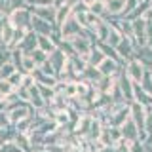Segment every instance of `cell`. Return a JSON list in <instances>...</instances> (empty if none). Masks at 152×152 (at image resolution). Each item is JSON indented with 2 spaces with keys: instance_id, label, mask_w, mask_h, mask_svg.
<instances>
[{
  "instance_id": "f1b7e54d",
  "label": "cell",
  "mask_w": 152,
  "mask_h": 152,
  "mask_svg": "<svg viewBox=\"0 0 152 152\" xmlns=\"http://www.w3.org/2000/svg\"><path fill=\"white\" fill-rule=\"evenodd\" d=\"M150 2H152V0H150Z\"/></svg>"
},
{
  "instance_id": "6da1fadb",
  "label": "cell",
  "mask_w": 152,
  "mask_h": 152,
  "mask_svg": "<svg viewBox=\"0 0 152 152\" xmlns=\"http://www.w3.org/2000/svg\"><path fill=\"white\" fill-rule=\"evenodd\" d=\"M8 21L12 23L15 28H25V31H32L31 28V21H32V12L31 8L25 6V8H17L13 12L8 13Z\"/></svg>"
},
{
  "instance_id": "5b68a950",
  "label": "cell",
  "mask_w": 152,
  "mask_h": 152,
  "mask_svg": "<svg viewBox=\"0 0 152 152\" xmlns=\"http://www.w3.org/2000/svg\"><path fill=\"white\" fill-rule=\"evenodd\" d=\"M38 48V34L34 31H27V34L25 38H23V42L19 44V50L23 51L25 55H31L32 51H34Z\"/></svg>"
},
{
  "instance_id": "9a60e30c",
  "label": "cell",
  "mask_w": 152,
  "mask_h": 152,
  "mask_svg": "<svg viewBox=\"0 0 152 152\" xmlns=\"http://www.w3.org/2000/svg\"><path fill=\"white\" fill-rule=\"evenodd\" d=\"M129 44H131L129 38H122V42L116 46L118 55H122V57H129V55H131V48H133V46H129Z\"/></svg>"
},
{
  "instance_id": "4fadbf2b",
  "label": "cell",
  "mask_w": 152,
  "mask_h": 152,
  "mask_svg": "<svg viewBox=\"0 0 152 152\" xmlns=\"http://www.w3.org/2000/svg\"><path fill=\"white\" fill-rule=\"evenodd\" d=\"M38 50H42L44 53L51 55L57 50V46L53 44V40H51L50 36H40V34H38Z\"/></svg>"
},
{
  "instance_id": "d6986e66",
  "label": "cell",
  "mask_w": 152,
  "mask_h": 152,
  "mask_svg": "<svg viewBox=\"0 0 152 152\" xmlns=\"http://www.w3.org/2000/svg\"><path fill=\"white\" fill-rule=\"evenodd\" d=\"M127 114H129L127 108H120L116 112V116H112V126H124L127 122Z\"/></svg>"
},
{
  "instance_id": "30bf717a",
  "label": "cell",
  "mask_w": 152,
  "mask_h": 152,
  "mask_svg": "<svg viewBox=\"0 0 152 152\" xmlns=\"http://www.w3.org/2000/svg\"><path fill=\"white\" fill-rule=\"evenodd\" d=\"M13 34H15V27H13L12 23L6 19V23H4V28H2V32H0V44L10 46V42L13 40Z\"/></svg>"
},
{
  "instance_id": "5bb4252c",
  "label": "cell",
  "mask_w": 152,
  "mask_h": 152,
  "mask_svg": "<svg viewBox=\"0 0 152 152\" xmlns=\"http://www.w3.org/2000/svg\"><path fill=\"white\" fill-rule=\"evenodd\" d=\"M88 10H89V13H95L99 17L107 15V4H104V0H95V2H91L88 6Z\"/></svg>"
},
{
  "instance_id": "cb8c5ba5",
  "label": "cell",
  "mask_w": 152,
  "mask_h": 152,
  "mask_svg": "<svg viewBox=\"0 0 152 152\" xmlns=\"http://www.w3.org/2000/svg\"><path fill=\"white\" fill-rule=\"evenodd\" d=\"M76 0H53V8H61V6H65V4H74Z\"/></svg>"
},
{
  "instance_id": "ac0fdd59",
  "label": "cell",
  "mask_w": 152,
  "mask_h": 152,
  "mask_svg": "<svg viewBox=\"0 0 152 152\" xmlns=\"http://www.w3.org/2000/svg\"><path fill=\"white\" fill-rule=\"evenodd\" d=\"M31 59L36 63V66H42V65H44L48 59H50V55H48V53H44L42 50H38V48H36V50L31 53Z\"/></svg>"
},
{
  "instance_id": "277c9868",
  "label": "cell",
  "mask_w": 152,
  "mask_h": 152,
  "mask_svg": "<svg viewBox=\"0 0 152 152\" xmlns=\"http://www.w3.org/2000/svg\"><path fill=\"white\" fill-rule=\"evenodd\" d=\"M31 28L36 32V34H40V36H51L53 31H55V25L53 23H48V21H44V19L36 17V15H32Z\"/></svg>"
},
{
  "instance_id": "8992f818",
  "label": "cell",
  "mask_w": 152,
  "mask_h": 152,
  "mask_svg": "<svg viewBox=\"0 0 152 152\" xmlns=\"http://www.w3.org/2000/svg\"><path fill=\"white\" fill-rule=\"evenodd\" d=\"M50 63H51V66H53L55 74H59V72H63V70H65L66 63H69V57H66L63 51H61L59 48H57L53 53L50 55Z\"/></svg>"
},
{
  "instance_id": "ffe728a7",
  "label": "cell",
  "mask_w": 152,
  "mask_h": 152,
  "mask_svg": "<svg viewBox=\"0 0 152 152\" xmlns=\"http://www.w3.org/2000/svg\"><path fill=\"white\" fill-rule=\"evenodd\" d=\"M15 70H17L15 65H13L12 61H8V63H4L2 66H0V78H10Z\"/></svg>"
},
{
  "instance_id": "2e32d148",
  "label": "cell",
  "mask_w": 152,
  "mask_h": 152,
  "mask_svg": "<svg viewBox=\"0 0 152 152\" xmlns=\"http://www.w3.org/2000/svg\"><path fill=\"white\" fill-rule=\"evenodd\" d=\"M103 59H104V53H103L101 50H99V48H93V50H91V53H89L88 65H91V66H99Z\"/></svg>"
},
{
  "instance_id": "3957f363",
  "label": "cell",
  "mask_w": 152,
  "mask_h": 152,
  "mask_svg": "<svg viewBox=\"0 0 152 152\" xmlns=\"http://www.w3.org/2000/svg\"><path fill=\"white\" fill-rule=\"evenodd\" d=\"M61 31V38H65V40H72L74 36H78V34H86L84 32V28L78 25V23H76V19L70 15L69 19H66L65 21V25L59 28Z\"/></svg>"
},
{
  "instance_id": "7c38bea8",
  "label": "cell",
  "mask_w": 152,
  "mask_h": 152,
  "mask_svg": "<svg viewBox=\"0 0 152 152\" xmlns=\"http://www.w3.org/2000/svg\"><path fill=\"white\" fill-rule=\"evenodd\" d=\"M97 69H99V72H101L103 76H112L114 72H116L118 65H116V61H114V59H108V57H104Z\"/></svg>"
},
{
  "instance_id": "4316f807",
  "label": "cell",
  "mask_w": 152,
  "mask_h": 152,
  "mask_svg": "<svg viewBox=\"0 0 152 152\" xmlns=\"http://www.w3.org/2000/svg\"><path fill=\"white\" fill-rule=\"evenodd\" d=\"M82 2H84V4H88V6H89V4H91V2H95V0H82Z\"/></svg>"
},
{
  "instance_id": "d4e9b609",
  "label": "cell",
  "mask_w": 152,
  "mask_h": 152,
  "mask_svg": "<svg viewBox=\"0 0 152 152\" xmlns=\"http://www.w3.org/2000/svg\"><path fill=\"white\" fill-rule=\"evenodd\" d=\"M8 107H10L8 99H0V112H8Z\"/></svg>"
},
{
  "instance_id": "7a4b0ae2",
  "label": "cell",
  "mask_w": 152,
  "mask_h": 152,
  "mask_svg": "<svg viewBox=\"0 0 152 152\" xmlns=\"http://www.w3.org/2000/svg\"><path fill=\"white\" fill-rule=\"evenodd\" d=\"M70 42H72L74 53L78 55V57H82V59L86 61V63H88V59H89V53H91V50H93V46H91V42H89L88 34H78V36H74Z\"/></svg>"
},
{
  "instance_id": "52a82bcc",
  "label": "cell",
  "mask_w": 152,
  "mask_h": 152,
  "mask_svg": "<svg viewBox=\"0 0 152 152\" xmlns=\"http://www.w3.org/2000/svg\"><path fill=\"white\" fill-rule=\"evenodd\" d=\"M32 15L44 19L48 23H53L55 25V8L53 6H38V8H31Z\"/></svg>"
},
{
  "instance_id": "484cf974",
  "label": "cell",
  "mask_w": 152,
  "mask_h": 152,
  "mask_svg": "<svg viewBox=\"0 0 152 152\" xmlns=\"http://www.w3.org/2000/svg\"><path fill=\"white\" fill-rule=\"evenodd\" d=\"M6 19H8V15L0 13V32H2V28H4V23H6Z\"/></svg>"
},
{
  "instance_id": "83f0119b",
  "label": "cell",
  "mask_w": 152,
  "mask_h": 152,
  "mask_svg": "<svg viewBox=\"0 0 152 152\" xmlns=\"http://www.w3.org/2000/svg\"><path fill=\"white\" fill-rule=\"evenodd\" d=\"M0 46H2V44H0Z\"/></svg>"
},
{
  "instance_id": "603a6c76",
  "label": "cell",
  "mask_w": 152,
  "mask_h": 152,
  "mask_svg": "<svg viewBox=\"0 0 152 152\" xmlns=\"http://www.w3.org/2000/svg\"><path fill=\"white\" fill-rule=\"evenodd\" d=\"M101 133V127H99V124L91 120V129H89V135H93V139H97V135Z\"/></svg>"
},
{
  "instance_id": "ba28073f",
  "label": "cell",
  "mask_w": 152,
  "mask_h": 152,
  "mask_svg": "<svg viewBox=\"0 0 152 152\" xmlns=\"http://www.w3.org/2000/svg\"><path fill=\"white\" fill-rule=\"evenodd\" d=\"M107 4V13L112 17H124V8H126V0H104Z\"/></svg>"
},
{
  "instance_id": "e0dca14e",
  "label": "cell",
  "mask_w": 152,
  "mask_h": 152,
  "mask_svg": "<svg viewBox=\"0 0 152 152\" xmlns=\"http://www.w3.org/2000/svg\"><path fill=\"white\" fill-rule=\"evenodd\" d=\"M15 89L12 88V84L8 82L6 78H0V99H8Z\"/></svg>"
},
{
  "instance_id": "9c48e42d",
  "label": "cell",
  "mask_w": 152,
  "mask_h": 152,
  "mask_svg": "<svg viewBox=\"0 0 152 152\" xmlns=\"http://www.w3.org/2000/svg\"><path fill=\"white\" fill-rule=\"evenodd\" d=\"M70 15H72V4H65V6L57 8L55 10V27L61 28Z\"/></svg>"
},
{
  "instance_id": "44dd1931",
  "label": "cell",
  "mask_w": 152,
  "mask_h": 152,
  "mask_svg": "<svg viewBox=\"0 0 152 152\" xmlns=\"http://www.w3.org/2000/svg\"><path fill=\"white\" fill-rule=\"evenodd\" d=\"M10 84H12V88L13 89H17V88H21V84H23V72H19V70H15L10 78H6Z\"/></svg>"
},
{
  "instance_id": "8fae6325",
  "label": "cell",
  "mask_w": 152,
  "mask_h": 152,
  "mask_svg": "<svg viewBox=\"0 0 152 152\" xmlns=\"http://www.w3.org/2000/svg\"><path fill=\"white\" fill-rule=\"evenodd\" d=\"M127 76H129L133 82H142L145 74H142V66H141V63H137V61H131L129 66H127Z\"/></svg>"
},
{
  "instance_id": "7402d4cb",
  "label": "cell",
  "mask_w": 152,
  "mask_h": 152,
  "mask_svg": "<svg viewBox=\"0 0 152 152\" xmlns=\"http://www.w3.org/2000/svg\"><path fill=\"white\" fill-rule=\"evenodd\" d=\"M10 126H12V122H10L8 112H0V129H4V127H10Z\"/></svg>"
}]
</instances>
